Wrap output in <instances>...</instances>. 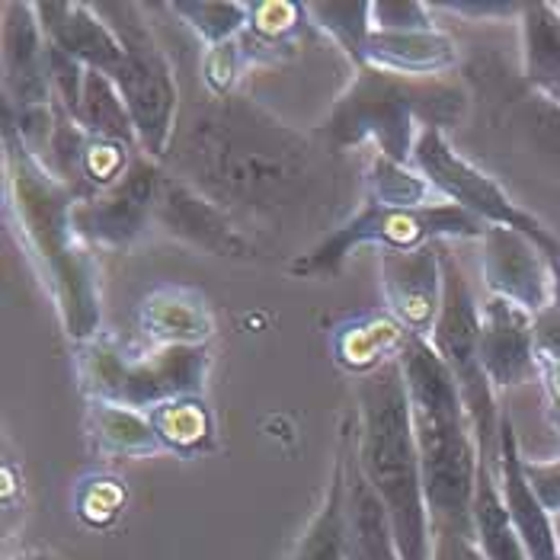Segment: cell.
<instances>
[{
	"label": "cell",
	"instance_id": "obj_1",
	"mask_svg": "<svg viewBox=\"0 0 560 560\" xmlns=\"http://www.w3.org/2000/svg\"><path fill=\"white\" fill-rule=\"evenodd\" d=\"M3 183L7 209L16 234L43 276L55 302L65 334L74 343H86L100 334V266L93 247L74 224V189L51 176L43 161L26 148L13 119L3 113Z\"/></svg>",
	"mask_w": 560,
	"mask_h": 560
},
{
	"label": "cell",
	"instance_id": "obj_2",
	"mask_svg": "<svg viewBox=\"0 0 560 560\" xmlns=\"http://www.w3.org/2000/svg\"><path fill=\"white\" fill-rule=\"evenodd\" d=\"M397 359L410 394L432 532L475 538L471 506L480 471V445L462 390L452 372L442 365L439 352L423 337H407Z\"/></svg>",
	"mask_w": 560,
	"mask_h": 560
},
{
	"label": "cell",
	"instance_id": "obj_3",
	"mask_svg": "<svg viewBox=\"0 0 560 560\" xmlns=\"http://www.w3.org/2000/svg\"><path fill=\"white\" fill-rule=\"evenodd\" d=\"M355 458L382 497L400 560H432V518L400 359L359 378Z\"/></svg>",
	"mask_w": 560,
	"mask_h": 560
},
{
	"label": "cell",
	"instance_id": "obj_4",
	"mask_svg": "<svg viewBox=\"0 0 560 560\" xmlns=\"http://www.w3.org/2000/svg\"><path fill=\"white\" fill-rule=\"evenodd\" d=\"M468 93L445 78H404L378 68H359L355 81L337 100L327 119V135L337 148L375 141L378 154L410 164L417 131L455 126L465 116Z\"/></svg>",
	"mask_w": 560,
	"mask_h": 560
},
{
	"label": "cell",
	"instance_id": "obj_5",
	"mask_svg": "<svg viewBox=\"0 0 560 560\" xmlns=\"http://www.w3.org/2000/svg\"><path fill=\"white\" fill-rule=\"evenodd\" d=\"M209 365L206 346H154L131 355L109 334L78 343V382L86 397L144 413L176 397H202Z\"/></svg>",
	"mask_w": 560,
	"mask_h": 560
},
{
	"label": "cell",
	"instance_id": "obj_6",
	"mask_svg": "<svg viewBox=\"0 0 560 560\" xmlns=\"http://www.w3.org/2000/svg\"><path fill=\"white\" fill-rule=\"evenodd\" d=\"M483 234L487 224L452 202H432L423 209H388L378 202H365L359 215L330 231L307 257L292 266V272L304 279L334 276L343 259L362 244H378L382 250H417L439 241H480Z\"/></svg>",
	"mask_w": 560,
	"mask_h": 560
},
{
	"label": "cell",
	"instance_id": "obj_7",
	"mask_svg": "<svg viewBox=\"0 0 560 560\" xmlns=\"http://www.w3.org/2000/svg\"><path fill=\"white\" fill-rule=\"evenodd\" d=\"M96 13L109 23V30L126 48V61L116 71L113 84L119 86L129 106L141 154L158 161L171 148L176 119V81L171 61L141 20L138 3H96Z\"/></svg>",
	"mask_w": 560,
	"mask_h": 560
},
{
	"label": "cell",
	"instance_id": "obj_8",
	"mask_svg": "<svg viewBox=\"0 0 560 560\" xmlns=\"http://www.w3.org/2000/svg\"><path fill=\"white\" fill-rule=\"evenodd\" d=\"M442 279H445L442 282V311H439L430 343L462 390V400L475 423L480 458L497 462L500 410H497V397H493L497 388L487 378L483 362H480V304L475 302V292L452 254H445L442 259Z\"/></svg>",
	"mask_w": 560,
	"mask_h": 560
},
{
	"label": "cell",
	"instance_id": "obj_9",
	"mask_svg": "<svg viewBox=\"0 0 560 560\" xmlns=\"http://www.w3.org/2000/svg\"><path fill=\"white\" fill-rule=\"evenodd\" d=\"M410 164L430 179V186L445 202L465 209L468 215L483 221L487 228H513L518 234L532 237L551 262H560V241L545 228V221L525 212L490 173H483L471 161H465L452 148L445 131H420Z\"/></svg>",
	"mask_w": 560,
	"mask_h": 560
},
{
	"label": "cell",
	"instance_id": "obj_10",
	"mask_svg": "<svg viewBox=\"0 0 560 560\" xmlns=\"http://www.w3.org/2000/svg\"><path fill=\"white\" fill-rule=\"evenodd\" d=\"M161 183H164V173L158 167V161L138 151L119 183L96 192L93 199L74 202L78 234L90 247L135 244L144 234L148 221L154 218Z\"/></svg>",
	"mask_w": 560,
	"mask_h": 560
},
{
	"label": "cell",
	"instance_id": "obj_11",
	"mask_svg": "<svg viewBox=\"0 0 560 560\" xmlns=\"http://www.w3.org/2000/svg\"><path fill=\"white\" fill-rule=\"evenodd\" d=\"M442 259L439 244H423L417 250H382V295L388 314L410 334L430 340L442 311Z\"/></svg>",
	"mask_w": 560,
	"mask_h": 560
},
{
	"label": "cell",
	"instance_id": "obj_12",
	"mask_svg": "<svg viewBox=\"0 0 560 560\" xmlns=\"http://www.w3.org/2000/svg\"><path fill=\"white\" fill-rule=\"evenodd\" d=\"M480 272L493 299H506L532 314L551 304V259L513 228H487L480 237Z\"/></svg>",
	"mask_w": 560,
	"mask_h": 560
},
{
	"label": "cell",
	"instance_id": "obj_13",
	"mask_svg": "<svg viewBox=\"0 0 560 560\" xmlns=\"http://www.w3.org/2000/svg\"><path fill=\"white\" fill-rule=\"evenodd\" d=\"M154 221L171 237L196 247V250H206L212 257H250V241L241 234V228L231 221V215L183 179L164 176L158 206H154Z\"/></svg>",
	"mask_w": 560,
	"mask_h": 560
},
{
	"label": "cell",
	"instance_id": "obj_14",
	"mask_svg": "<svg viewBox=\"0 0 560 560\" xmlns=\"http://www.w3.org/2000/svg\"><path fill=\"white\" fill-rule=\"evenodd\" d=\"M480 362L493 388H518L535 382V314L490 295L480 304Z\"/></svg>",
	"mask_w": 560,
	"mask_h": 560
},
{
	"label": "cell",
	"instance_id": "obj_15",
	"mask_svg": "<svg viewBox=\"0 0 560 560\" xmlns=\"http://www.w3.org/2000/svg\"><path fill=\"white\" fill-rule=\"evenodd\" d=\"M3 106L36 109L51 106L48 81V39L36 16V3L3 7Z\"/></svg>",
	"mask_w": 560,
	"mask_h": 560
},
{
	"label": "cell",
	"instance_id": "obj_16",
	"mask_svg": "<svg viewBox=\"0 0 560 560\" xmlns=\"http://www.w3.org/2000/svg\"><path fill=\"white\" fill-rule=\"evenodd\" d=\"M497 480L510 518L532 560H560V532L555 516L535 497L528 477L522 471V448L510 413H500V445H497Z\"/></svg>",
	"mask_w": 560,
	"mask_h": 560
},
{
	"label": "cell",
	"instance_id": "obj_17",
	"mask_svg": "<svg viewBox=\"0 0 560 560\" xmlns=\"http://www.w3.org/2000/svg\"><path fill=\"white\" fill-rule=\"evenodd\" d=\"M343 471H346V493H343V548L346 560H400L397 535L388 510L369 477L362 475L359 458H355V439L349 445V423L343 430Z\"/></svg>",
	"mask_w": 560,
	"mask_h": 560
},
{
	"label": "cell",
	"instance_id": "obj_18",
	"mask_svg": "<svg viewBox=\"0 0 560 560\" xmlns=\"http://www.w3.org/2000/svg\"><path fill=\"white\" fill-rule=\"evenodd\" d=\"M36 16L43 23L48 45L81 61L86 71L116 78V71L126 61V48L119 43V36L109 30V23L96 13V7L78 3V0L74 3L48 0V3H36Z\"/></svg>",
	"mask_w": 560,
	"mask_h": 560
},
{
	"label": "cell",
	"instance_id": "obj_19",
	"mask_svg": "<svg viewBox=\"0 0 560 560\" xmlns=\"http://www.w3.org/2000/svg\"><path fill=\"white\" fill-rule=\"evenodd\" d=\"M141 334L154 346H206L215 334V317L202 292L186 285H161L138 304Z\"/></svg>",
	"mask_w": 560,
	"mask_h": 560
},
{
	"label": "cell",
	"instance_id": "obj_20",
	"mask_svg": "<svg viewBox=\"0 0 560 560\" xmlns=\"http://www.w3.org/2000/svg\"><path fill=\"white\" fill-rule=\"evenodd\" d=\"M458 61L455 39L442 30L417 33H372L365 48V68H378L404 78H442Z\"/></svg>",
	"mask_w": 560,
	"mask_h": 560
},
{
	"label": "cell",
	"instance_id": "obj_21",
	"mask_svg": "<svg viewBox=\"0 0 560 560\" xmlns=\"http://www.w3.org/2000/svg\"><path fill=\"white\" fill-rule=\"evenodd\" d=\"M407 337L410 334L390 314L369 311V314H355L343 324H337L330 334V349L346 372L362 378V375L388 365L390 359H397Z\"/></svg>",
	"mask_w": 560,
	"mask_h": 560
},
{
	"label": "cell",
	"instance_id": "obj_22",
	"mask_svg": "<svg viewBox=\"0 0 560 560\" xmlns=\"http://www.w3.org/2000/svg\"><path fill=\"white\" fill-rule=\"evenodd\" d=\"M279 148H272V141L266 138H228V141H218L212 144V158H215V179L224 192H234V196H257L269 186H279L285 183L289 176H282V158L272 154Z\"/></svg>",
	"mask_w": 560,
	"mask_h": 560
},
{
	"label": "cell",
	"instance_id": "obj_23",
	"mask_svg": "<svg viewBox=\"0 0 560 560\" xmlns=\"http://www.w3.org/2000/svg\"><path fill=\"white\" fill-rule=\"evenodd\" d=\"M86 432L100 455L109 458H144L164 448L161 435L151 427L144 410H131L106 400H90L86 407Z\"/></svg>",
	"mask_w": 560,
	"mask_h": 560
},
{
	"label": "cell",
	"instance_id": "obj_24",
	"mask_svg": "<svg viewBox=\"0 0 560 560\" xmlns=\"http://www.w3.org/2000/svg\"><path fill=\"white\" fill-rule=\"evenodd\" d=\"M307 3L295 0H257L250 3V26L244 30L241 45L247 55V65L276 61L299 48L304 30H311Z\"/></svg>",
	"mask_w": 560,
	"mask_h": 560
},
{
	"label": "cell",
	"instance_id": "obj_25",
	"mask_svg": "<svg viewBox=\"0 0 560 560\" xmlns=\"http://www.w3.org/2000/svg\"><path fill=\"white\" fill-rule=\"evenodd\" d=\"M471 525H475L477 548L487 560H532L518 538L513 518H510V510L503 503L500 480H497L490 458H480Z\"/></svg>",
	"mask_w": 560,
	"mask_h": 560
},
{
	"label": "cell",
	"instance_id": "obj_26",
	"mask_svg": "<svg viewBox=\"0 0 560 560\" xmlns=\"http://www.w3.org/2000/svg\"><path fill=\"white\" fill-rule=\"evenodd\" d=\"M522 71L538 93L560 84V10L558 3H522Z\"/></svg>",
	"mask_w": 560,
	"mask_h": 560
},
{
	"label": "cell",
	"instance_id": "obj_27",
	"mask_svg": "<svg viewBox=\"0 0 560 560\" xmlns=\"http://www.w3.org/2000/svg\"><path fill=\"white\" fill-rule=\"evenodd\" d=\"M90 138L100 141H116L126 144L131 151L138 148V131L129 116V106L119 93V86L113 84V78L100 74V71H86L84 100H81V113L74 119Z\"/></svg>",
	"mask_w": 560,
	"mask_h": 560
},
{
	"label": "cell",
	"instance_id": "obj_28",
	"mask_svg": "<svg viewBox=\"0 0 560 560\" xmlns=\"http://www.w3.org/2000/svg\"><path fill=\"white\" fill-rule=\"evenodd\" d=\"M151 427L161 435L164 448L192 455L215 442V417L202 397H176L148 410Z\"/></svg>",
	"mask_w": 560,
	"mask_h": 560
},
{
	"label": "cell",
	"instance_id": "obj_29",
	"mask_svg": "<svg viewBox=\"0 0 560 560\" xmlns=\"http://www.w3.org/2000/svg\"><path fill=\"white\" fill-rule=\"evenodd\" d=\"M343 493H346V471L343 452H337L334 477L327 487V497L311 518L307 532L302 535V545L292 560H346L343 548Z\"/></svg>",
	"mask_w": 560,
	"mask_h": 560
},
{
	"label": "cell",
	"instance_id": "obj_30",
	"mask_svg": "<svg viewBox=\"0 0 560 560\" xmlns=\"http://www.w3.org/2000/svg\"><path fill=\"white\" fill-rule=\"evenodd\" d=\"M307 16L317 30L330 33L334 43L352 58L355 71L365 68V48L375 33L372 26V0H346V3H307Z\"/></svg>",
	"mask_w": 560,
	"mask_h": 560
},
{
	"label": "cell",
	"instance_id": "obj_31",
	"mask_svg": "<svg viewBox=\"0 0 560 560\" xmlns=\"http://www.w3.org/2000/svg\"><path fill=\"white\" fill-rule=\"evenodd\" d=\"M365 183H369V202H378L388 209H423V206H432V196H439L430 186V179L413 164H397L385 154L372 158Z\"/></svg>",
	"mask_w": 560,
	"mask_h": 560
},
{
	"label": "cell",
	"instance_id": "obj_32",
	"mask_svg": "<svg viewBox=\"0 0 560 560\" xmlns=\"http://www.w3.org/2000/svg\"><path fill=\"white\" fill-rule=\"evenodd\" d=\"M173 13L183 16V23L209 45H224L250 26V3L241 0H176Z\"/></svg>",
	"mask_w": 560,
	"mask_h": 560
},
{
	"label": "cell",
	"instance_id": "obj_33",
	"mask_svg": "<svg viewBox=\"0 0 560 560\" xmlns=\"http://www.w3.org/2000/svg\"><path fill=\"white\" fill-rule=\"evenodd\" d=\"M126 483L116 475H86L74 487V513L86 525L103 528L122 513L126 506Z\"/></svg>",
	"mask_w": 560,
	"mask_h": 560
},
{
	"label": "cell",
	"instance_id": "obj_34",
	"mask_svg": "<svg viewBox=\"0 0 560 560\" xmlns=\"http://www.w3.org/2000/svg\"><path fill=\"white\" fill-rule=\"evenodd\" d=\"M247 68V55H244V45H241V36L231 39L224 45H212L206 48V58H202V81L206 86L218 93V96H228L241 71Z\"/></svg>",
	"mask_w": 560,
	"mask_h": 560
},
{
	"label": "cell",
	"instance_id": "obj_35",
	"mask_svg": "<svg viewBox=\"0 0 560 560\" xmlns=\"http://www.w3.org/2000/svg\"><path fill=\"white\" fill-rule=\"evenodd\" d=\"M372 26L378 33L432 30L430 7L420 3V0H372Z\"/></svg>",
	"mask_w": 560,
	"mask_h": 560
},
{
	"label": "cell",
	"instance_id": "obj_36",
	"mask_svg": "<svg viewBox=\"0 0 560 560\" xmlns=\"http://www.w3.org/2000/svg\"><path fill=\"white\" fill-rule=\"evenodd\" d=\"M522 471L528 477L535 497L541 500V506L558 516L560 513V455L555 458H525L522 455Z\"/></svg>",
	"mask_w": 560,
	"mask_h": 560
},
{
	"label": "cell",
	"instance_id": "obj_37",
	"mask_svg": "<svg viewBox=\"0 0 560 560\" xmlns=\"http://www.w3.org/2000/svg\"><path fill=\"white\" fill-rule=\"evenodd\" d=\"M532 135L560 167V106L545 96H538V103L532 106Z\"/></svg>",
	"mask_w": 560,
	"mask_h": 560
},
{
	"label": "cell",
	"instance_id": "obj_38",
	"mask_svg": "<svg viewBox=\"0 0 560 560\" xmlns=\"http://www.w3.org/2000/svg\"><path fill=\"white\" fill-rule=\"evenodd\" d=\"M535 352L538 362H560V304H548L535 314Z\"/></svg>",
	"mask_w": 560,
	"mask_h": 560
},
{
	"label": "cell",
	"instance_id": "obj_39",
	"mask_svg": "<svg viewBox=\"0 0 560 560\" xmlns=\"http://www.w3.org/2000/svg\"><path fill=\"white\" fill-rule=\"evenodd\" d=\"M432 560H487L471 535L432 532Z\"/></svg>",
	"mask_w": 560,
	"mask_h": 560
},
{
	"label": "cell",
	"instance_id": "obj_40",
	"mask_svg": "<svg viewBox=\"0 0 560 560\" xmlns=\"http://www.w3.org/2000/svg\"><path fill=\"white\" fill-rule=\"evenodd\" d=\"M538 378L548 397V420L560 432V362H538Z\"/></svg>",
	"mask_w": 560,
	"mask_h": 560
},
{
	"label": "cell",
	"instance_id": "obj_41",
	"mask_svg": "<svg viewBox=\"0 0 560 560\" xmlns=\"http://www.w3.org/2000/svg\"><path fill=\"white\" fill-rule=\"evenodd\" d=\"M445 10H455V13H465V16H513L522 13V3H442Z\"/></svg>",
	"mask_w": 560,
	"mask_h": 560
},
{
	"label": "cell",
	"instance_id": "obj_42",
	"mask_svg": "<svg viewBox=\"0 0 560 560\" xmlns=\"http://www.w3.org/2000/svg\"><path fill=\"white\" fill-rule=\"evenodd\" d=\"M551 279H555V285H551V304H560V262H551Z\"/></svg>",
	"mask_w": 560,
	"mask_h": 560
},
{
	"label": "cell",
	"instance_id": "obj_43",
	"mask_svg": "<svg viewBox=\"0 0 560 560\" xmlns=\"http://www.w3.org/2000/svg\"><path fill=\"white\" fill-rule=\"evenodd\" d=\"M538 96H545V100H551L555 106H560V84L551 86V90H545V93H538Z\"/></svg>",
	"mask_w": 560,
	"mask_h": 560
},
{
	"label": "cell",
	"instance_id": "obj_44",
	"mask_svg": "<svg viewBox=\"0 0 560 560\" xmlns=\"http://www.w3.org/2000/svg\"><path fill=\"white\" fill-rule=\"evenodd\" d=\"M10 560H55V558H48V555H39V551H30V555H16V558H10Z\"/></svg>",
	"mask_w": 560,
	"mask_h": 560
},
{
	"label": "cell",
	"instance_id": "obj_45",
	"mask_svg": "<svg viewBox=\"0 0 560 560\" xmlns=\"http://www.w3.org/2000/svg\"><path fill=\"white\" fill-rule=\"evenodd\" d=\"M558 10H560V3H558Z\"/></svg>",
	"mask_w": 560,
	"mask_h": 560
}]
</instances>
